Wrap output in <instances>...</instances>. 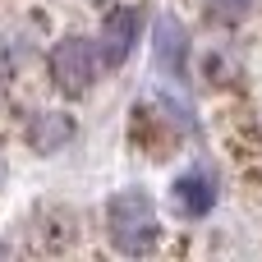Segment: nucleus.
I'll return each mask as SVG.
<instances>
[{
  "instance_id": "nucleus-1",
  "label": "nucleus",
  "mask_w": 262,
  "mask_h": 262,
  "mask_svg": "<svg viewBox=\"0 0 262 262\" xmlns=\"http://www.w3.org/2000/svg\"><path fill=\"white\" fill-rule=\"evenodd\" d=\"M106 230H111V244L129 258H143L157 249L161 239V226H157V212H152V198L138 193V189H124L106 203Z\"/></svg>"
},
{
  "instance_id": "nucleus-2",
  "label": "nucleus",
  "mask_w": 262,
  "mask_h": 262,
  "mask_svg": "<svg viewBox=\"0 0 262 262\" xmlns=\"http://www.w3.org/2000/svg\"><path fill=\"white\" fill-rule=\"evenodd\" d=\"M51 74L64 92H83L97 74V46L83 41V37H64L55 51H51Z\"/></svg>"
},
{
  "instance_id": "nucleus-3",
  "label": "nucleus",
  "mask_w": 262,
  "mask_h": 262,
  "mask_svg": "<svg viewBox=\"0 0 262 262\" xmlns=\"http://www.w3.org/2000/svg\"><path fill=\"white\" fill-rule=\"evenodd\" d=\"M138 28H143V18H138L134 5L111 9L106 23H101V60L106 64H124L129 51H134V41H138Z\"/></svg>"
},
{
  "instance_id": "nucleus-4",
  "label": "nucleus",
  "mask_w": 262,
  "mask_h": 262,
  "mask_svg": "<svg viewBox=\"0 0 262 262\" xmlns=\"http://www.w3.org/2000/svg\"><path fill=\"white\" fill-rule=\"evenodd\" d=\"M152 55H157V69H161V74H175V78L184 74V64H189V32H184V23H180L175 14L157 18Z\"/></svg>"
},
{
  "instance_id": "nucleus-5",
  "label": "nucleus",
  "mask_w": 262,
  "mask_h": 262,
  "mask_svg": "<svg viewBox=\"0 0 262 262\" xmlns=\"http://www.w3.org/2000/svg\"><path fill=\"white\" fill-rule=\"evenodd\" d=\"M170 203H175L180 216L198 221V216H207L212 203H216V180H212L207 170H184V175L170 184Z\"/></svg>"
},
{
  "instance_id": "nucleus-6",
  "label": "nucleus",
  "mask_w": 262,
  "mask_h": 262,
  "mask_svg": "<svg viewBox=\"0 0 262 262\" xmlns=\"http://www.w3.org/2000/svg\"><path fill=\"white\" fill-rule=\"evenodd\" d=\"M69 134H74V124L64 115H37L32 129H28V138H32L37 152H55L60 143H69Z\"/></svg>"
},
{
  "instance_id": "nucleus-7",
  "label": "nucleus",
  "mask_w": 262,
  "mask_h": 262,
  "mask_svg": "<svg viewBox=\"0 0 262 262\" xmlns=\"http://www.w3.org/2000/svg\"><path fill=\"white\" fill-rule=\"evenodd\" d=\"M207 9H212V18H221V23H239V18L253 9V0H207Z\"/></svg>"
}]
</instances>
